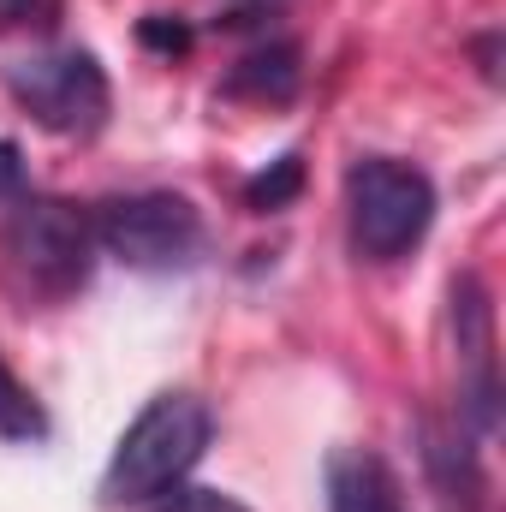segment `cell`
Masks as SVG:
<instances>
[{
    "label": "cell",
    "mask_w": 506,
    "mask_h": 512,
    "mask_svg": "<svg viewBox=\"0 0 506 512\" xmlns=\"http://www.w3.org/2000/svg\"><path fill=\"white\" fill-rule=\"evenodd\" d=\"M24 197V161H18V143L0 137V203Z\"/></svg>",
    "instance_id": "15"
},
{
    "label": "cell",
    "mask_w": 506,
    "mask_h": 512,
    "mask_svg": "<svg viewBox=\"0 0 506 512\" xmlns=\"http://www.w3.org/2000/svg\"><path fill=\"white\" fill-rule=\"evenodd\" d=\"M453 334H459V411L471 435H495L501 429V376H495V304L489 286L477 274L453 280Z\"/></svg>",
    "instance_id": "6"
},
{
    "label": "cell",
    "mask_w": 506,
    "mask_h": 512,
    "mask_svg": "<svg viewBox=\"0 0 506 512\" xmlns=\"http://www.w3.org/2000/svg\"><path fill=\"white\" fill-rule=\"evenodd\" d=\"M6 90L12 102L36 120L42 131L60 137H90L108 126V72L90 48H54V54H30L18 66H6Z\"/></svg>",
    "instance_id": "5"
},
{
    "label": "cell",
    "mask_w": 506,
    "mask_h": 512,
    "mask_svg": "<svg viewBox=\"0 0 506 512\" xmlns=\"http://www.w3.org/2000/svg\"><path fill=\"white\" fill-rule=\"evenodd\" d=\"M0 441H48V411L6 370V358H0Z\"/></svg>",
    "instance_id": "11"
},
{
    "label": "cell",
    "mask_w": 506,
    "mask_h": 512,
    "mask_svg": "<svg viewBox=\"0 0 506 512\" xmlns=\"http://www.w3.org/2000/svg\"><path fill=\"white\" fill-rule=\"evenodd\" d=\"M66 0H0V30H54Z\"/></svg>",
    "instance_id": "14"
},
{
    "label": "cell",
    "mask_w": 506,
    "mask_h": 512,
    "mask_svg": "<svg viewBox=\"0 0 506 512\" xmlns=\"http://www.w3.org/2000/svg\"><path fill=\"white\" fill-rule=\"evenodd\" d=\"M346 221L352 245L370 262H399L405 251L423 245L435 227V185L423 167L393 161V155H364L346 173Z\"/></svg>",
    "instance_id": "2"
},
{
    "label": "cell",
    "mask_w": 506,
    "mask_h": 512,
    "mask_svg": "<svg viewBox=\"0 0 506 512\" xmlns=\"http://www.w3.org/2000/svg\"><path fill=\"white\" fill-rule=\"evenodd\" d=\"M298 191H304V155H280V161H268L256 179H245V209L251 215H280L286 203H298Z\"/></svg>",
    "instance_id": "10"
},
{
    "label": "cell",
    "mask_w": 506,
    "mask_h": 512,
    "mask_svg": "<svg viewBox=\"0 0 506 512\" xmlns=\"http://www.w3.org/2000/svg\"><path fill=\"white\" fill-rule=\"evenodd\" d=\"M149 512H251L245 501H233V495H221V489H167L161 501H149Z\"/></svg>",
    "instance_id": "13"
},
{
    "label": "cell",
    "mask_w": 506,
    "mask_h": 512,
    "mask_svg": "<svg viewBox=\"0 0 506 512\" xmlns=\"http://www.w3.org/2000/svg\"><path fill=\"white\" fill-rule=\"evenodd\" d=\"M96 245L137 274H179L203 256L209 227H203L197 203L179 191H131L102 209Z\"/></svg>",
    "instance_id": "4"
},
{
    "label": "cell",
    "mask_w": 506,
    "mask_h": 512,
    "mask_svg": "<svg viewBox=\"0 0 506 512\" xmlns=\"http://www.w3.org/2000/svg\"><path fill=\"white\" fill-rule=\"evenodd\" d=\"M6 268L42 292V298H72L90 268H96V227L78 203L60 197H12V215L0 227Z\"/></svg>",
    "instance_id": "3"
},
{
    "label": "cell",
    "mask_w": 506,
    "mask_h": 512,
    "mask_svg": "<svg viewBox=\"0 0 506 512\" xmlns=\"http://www.w3.org/2000/svg\"><path fill=\"white\" fill-rule=\"evenodd\" d=\"M137 42L155 48V54H167V60H179V54H191V24L185 18H167V12H149L137 24Z\"/></svg>",
    "instance_id": "12"
},
{
    "label": "cell",
    "mask_w": 506,
    "mask_h": 512,
    "mask_svg": "<svg viewBox=\"0 0 506 512\" xmlns=\"http://www.w3.org/2000/svg\"><path fill=\"white\" fill-rule=\"evenodd\" d=\"M215 441V411L197 393H155L102 471V507H149L179 489Z\"/></svg>",
    "instance_id": "1"
},
{
    "label": "cell",
    "mask_w": 506,
    "mask_h": 512,
    "mask_svg": "<svg viewBox=\"0 0 506 512\" xmlns=\"http://www.w3.org/2000/svg\"><path fill=\"white\" fill-rule=\"evenodd\" d=\"M417 435H423V471H429L441 512H483L489 483H483V459L471 447V429H447V423L423 417Z\"/></svg>",
    "instance_id": "7"
},
{
    "label": "cell",
    "mask_w": 506,
    "mask_h": 512,
    "mask_svg": "<svg viewBox=\"0 0 506 512\" xmlns=\"http://www.w3.org/2000/svg\"><path fill=\"white\" fill-rule=\"evenodd\" d=\"M239 6H274V0H239Z\"/></svg>",
    "instance_id": "16"
},
{
    "label": "cell",
    "mask_w": 506,
    "mask_h": 512,
    "mask_svg": "<svg viewBox=\"0 0 506 512\" xmlns=\"http://www.w3.org/2000/svg\"><path fill=\"white\" fill-rule=\"evenodd\" d=\"M298 84H304L298 48H292V42H262V48H251V54L233 66V78H227L221 90H227V96H239V102L286 108V102L298 96Z\"/></svg>",
    "instance_id": "9"
},
{
    "label": "cell",
    "mask_w": 506,
    "mask_h": 512,
    "mask_svg": "<svg viewBox=\"0 0 506 512\" xmlns=\"http://www.w3.org/2000/svg\"><path fill=\"white\" fill-rule=\"evenodd\" d=\"M328 512H411L399 477L387 471L381 453L340 447L328 453Z\"/></svg>",
    "instance_id": "8"
}]
</instances>
